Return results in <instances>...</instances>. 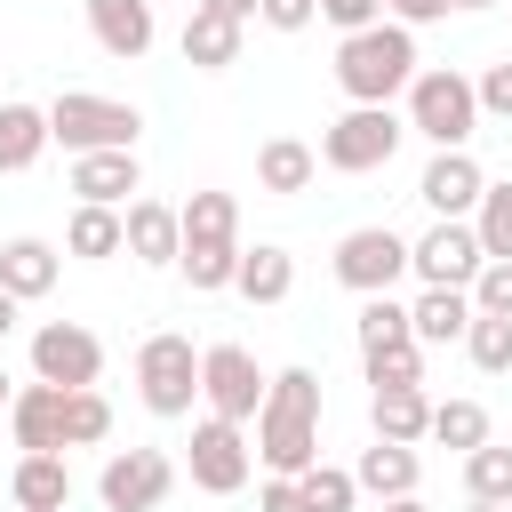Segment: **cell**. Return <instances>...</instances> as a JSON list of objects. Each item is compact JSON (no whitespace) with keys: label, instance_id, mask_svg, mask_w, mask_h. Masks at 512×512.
<instances>
[{"label":"cell","instance_id":"obj_26","mask_svg":"<svg viewBox=\"0 0 512 512\" xmlns=\"http://www.w3.org/2000/svg\"><path fill=\"white\" fill-rule=\"evenodd\" d=\"M56 136H48V104H0V176H24L40 152H48Z\"/></svg>","mask_w":512,"mask_h":512},{"label":"cell","instance_id":"obj_50","mask_svg":"<svg viewBox=\"0 0 512 512\" xmlns=\"http://www.w3.org/2000/svg\"><path fill=\"white\" fill-rule=\"evenodd\" d=\"M504 8H512V0H504Z\"/></svg>","mask_w":512,"mask_h":512},{"label":"cell","instance_id":"obj_11","mask_svg":"<svg viewBox=\"0 0 512 512\" xmlns=\"http://www.w3.org/2000/svg\"><path fill=\"white\" fill-rule=\"evenodd\" d=\"M32 376H40V384H64V392H88V384L104 376L96 328H80V320H40V328H32Z\"/></svg>","mask_w":512,"mask_h":512},{"label":"cell","instance_id":"obj_46","mask_svg":"<svg viewBox=\"0 0 512 512\" xmlns=\"http://www.w3.org/2000/svg\"><path fill=\"white\" fill-rule=\"evenodd\" d=\"M8 400H16V376H8V360H0V416H8Z\"/></svg>","mask_w":512,"mask_h":512},{"label":"cell","instance_id":"obj_30","mask_svg":"<svg viewBox=\"0 0 512 512\" xmlns=\"http://www.w3.org/2000/svg\"><path fill=\"white\" fill-rule=\"evenodd\" d=\"M464 496H472V504H504V512H512V448H496V440H488V448H472V456H464Z\"/></svg>","mask_w":512,"mask_h":512},{"label":"cell","instance_id":"obj_17","mask_svg":"<svg viewBox=\"0 0 512 512\" xmlns=\"http://www.w3.org/2000/svg\"><path fill=\"white\" fill-rule=\"evenodd\" d=\"M120 216H128V256H136V264L168 272V264L184 256V216H176L168 200H128Z\"/></svg>","mask_w":512,"mask_h":512},{"label":"cell","instance_id":"obj_27","mask_svg":"<svg viewBox=\"0 0 512 512\" xmlns=\"http://www.w3.org/2000/svg\"><path fill=\"white\" fill-rule=\"evenodd\" d=\"M248 304H288V288H296V256L280 248V240H256V248H240V280H232Z\"/></svg>","mask_w":512,"mask_h":512},{"label":"cell","instance_id":"obj_15","mask_svg":"<svg viewBox=\"0 0 512 512\" xmlns=\"http://www.w3.org/2000/svg\"><path fill=\"white\" fill-rule=\"evenodd\" d=\"M144 192V160L136 152H80L72 160V200L80 208H128Z\"/></svg>","mask_w":512,"mask_h":512},{"label":"cell","instance_id":"obj_43","mask_svg":"<svg viewBox=\"0 0 512 512\" xmlns=\"http://www.w3.org/2000/svg\"><path fill=\"white\" fill-rule=\"evenodd\" d=\"M384 16L416 32V24H440V16H448V0H384Z\"/></svg>","mask_w":512,"mask_h":512},{"label":"cell","instance_id":"obj_44","mask_svg":"<svg viewBox=\"0 0 512 512\" xmlns=\"http://www.w3.org/2000/svg\"><path fill=\"white\" fill-rule=\"evenodd\" d=\"M192 8H216V16H240V24L256 16V0H192Z\"/></svg>","mask_w":512,"mask_h":512},{"label":"cell","instance_id":"obj_33","mask_svg":"<svg viewBox=\"0 0 512 512\" xmlns=\"http://www.w3.org/2000/svg\"><path fill=\"white\" fill-rule=\"evenodd\" d=\"M64 440L72 448H96V440H112V400L88 384V392H64Z\"/></svg>","mask_w":512,"mask_h":512},{"label":"cell","instance_id":"obj_14","mask_svg":"<svg viewBox=\"0 0 512 512\" xmlns=\"http://www.w3.org/2000/svg\"><path fill=\"white\" fill-rule=\"evenodd\" d=\"M8 440L24 448V456H64L72 440H64V384H16V400H8Z\"/></svg>","mask_w":512,"mask_h":512},{"label":"cell","instance_id":"obj_48","mask_svg":"<svg viewBox=\"0 0 512 512\" xmlns=\"http://www.w3.org/2000/svg\"><path fill=\"white\" fill-rule=\"evenodd\" d=\"M448 8H496V0H448Z\"/></svg>","mask_w":512,"mask_h":512},{"label":"cell","instance_id":"obj_45","mask_svg":"<svg viewBox=\"0 0 512 512\" xmlns=\"http://www.w3.org/2000/svg\"><path fill=\"white\" fill-rule=\"evenodd\" d=\"M16 312H24V304H16V296H8V288H0V344H8V336H16Z\"/></svg>","mask_w":512,"mask_h":512},{"label":"cell","instance_id":"obj_35","mask_svg":"<svg viewBox=\"0 0 512 512\" xmlns=\"http://www.w3.org/2000/svg\"><path fill=\"white\" fill-rule=\"evenodd\" d=\"M176 272L192 280V296H216V288H232V280H240V248H184V256H176Z\"/></svg>","mask_w":512,"mask_h":512},{"label":"cell","instance_id":"obj_8","mask_svg":"<svg viewBox=\"0 0 512 512\" xmlns=\"http://www.w3.org/2000/svg\"><path fill=\"white\" fill-rule=\"evenodd\" d=\"M480 264H488V248H480V232L456 224V216H432V224L408 240V272H416L424 288H472Z\"/></svg>","mask_w":512,"mask_h":512},{"label":"cell","instance_id":"obj_24","mask_svg":"<svg viewBox=\"0 0 512 512\" xmlns=\"http://www.w3.org/2000/svg\"><path fill=\"white\" fill-rule=\"evenodd\" d=\"M64 256H80V264H112V256H128V216H120V208H80V200H72Z\"/></svg>","mask_w":512,"mask_h":512},{"label":"cell","instance_id":"obj_37","mask_svg":"<svg viewBox=\"0 0 512 512\" xmlns=\"http://www.w3.org/2000/svg\"><path fill=\"white\" fill-rule=\"evenodd\" d=\"M464 352H472V368L480 376H512V320H472V336H464Z\"/></svg>","mask_w":512,"mask_h":512},{"label":"cell","instance_id":"obj_20","mask_svg":"<svg viewBox=\"0 0 512 512\" xmlns=\"http://www.w3.org/2000/svg\"><path fill=\"white\" fill-rule=\"evenodd\" d=\"M312 176H320V152H312L304 136H264V144H256V184H264L272 200L312 192Z\"/></svg>","mask_w":512,"mask_h":512},{"label":"cell","instance_id":"obj_41","mask_svg":"<svg viewBox=\"0 0 512 512\" xmlns=\"http://www.w3.org/2000/svg\"><path fill=\"white\" fill-rule=\"evenodd\" d=\"M320 16L336 32H368V24H384V0H320Z\"/></svg>","mask_w":512,"mask_h":512},{"label":"cell","instance_id":"obj_47","mask_svg":"<svg viewBox=\"0 0 512 512\" xmlns=\"http://www.w3.org/2000/svg\"><path fill=\"white\" fill-rule=\"evenodd\" d=\"M384 512H432V504H424V496H392Z\"/></svg>","mask_w":512,"mask_h":512},{"label":"cell","instance_id":"obj_32","mask_svg":"<svg viewBox=\"0 0 512 512\" xmlns=\"http://www.w3.org/2000/svg\"><path fill=\"white\" fill-rule=\"evenodd\" d=\"M408 304L400 296H360V352H384V344H408Z\"/></svg>","mask_w":512,"mask_h":512},{"label":"cell","instance_id":"obj_6","mask_svg":"<svg viewBox=\"0 0 512 512\" xmlns=\"http://www.w3.org/2000/svg\"><path fill=\"white\" fill-rule=\"evenodd\" d=\"M136 400L152 416H168V424L192 416V400H200V352H192V336L160 328V336L136 344Z\"/></svg>","mask_w":512,"mask_h":512},{"label":"cell","instance_id":"obj_7","mask_svg":"<svg viewBox=\"0 0 512 512\" xmlns=\"http://www.w3.org/2000/svg\"><path fill=\"white\" fill-rule=\"evenodd\" d=\"M264 392H272V376L256 368L248 344H208V352H200V400H208V416H224V424H256Z\"/></svg>","mask_w":512,"mask_h":512},{"label":"cell","instance_id":"obj_39","mask_svg":"<svg viewBox=\"0 0 512 512\" xmlns=\"http://www.w3.org/2000/svg\"><path fill=\"white\" fill-rule=\"evenodd\" d=\"M472 88H480V120H512V56H504V64H488Z\"/></svg>","mask_w":512,"mask_h":512},{"label":"cell","instance_id":"obj_42","mask_svg":"<svg viewBox=\"0 0 512 512\" xmlns=\"http://www.w3.org/2000/svg\"><path fill=\"white\" fill-rule=\"evenodd\" d=\"M256 512H304V496H296V480H280V472H264V488H256Z\"/></svg>","mask_w":512,"mask_h":512},{"label":"cell","instance_id":"obj_38","mask_svg":"<svg viewBox=\"0 0 512 512\" xmlns=\"http://www.w3.org/2000/svg\"><path fill=\"white\" fill-rule=\"evenodd\" d=\"M472 312L512 320V264H480V280H472Z\"/></svg>","mask_w":512,"mask_h":512},{"label":"cell","instance_id":"obj_2","mask_svg":"<svg viewBox=\"0 0 512 512\" xmlns=\"http://www.w3.org/2000/svg\"><path fill=\"white\" fill-rule=\"evenodd\" d=\"M416 72H424V64H416V32L392 24V16L336 40V88H344L352 104H392V96H408Z\"/></svg>","mask_w":512,"mask_h":512},{"label":"cell","instance_id":"obj_3","mask_svg":"<svg viewBox=\"0 0 512 512\" xmlns=\"http://www.w3.org/2000/svg\"><path fill=\"white\" fill-rule=\"evenodd\" d=\"M472 128H480V88L464 72L432 64V72L408 80V136H424L432 152H464Z\"/></svg>","mask_w":512,"mask_h":512},{"label":"cell","instance_id":"obj_25","mask_svg":"<svg viewBox=\"0 0 512 512\" xmlns=\"http://www.w3.org/2000/svg\"><path fill=\"white\" fill-rule=\"evenodd\" d=\"M8 496H16V512H64L72 504V464L64 456H16Z\"/></svg>","mask_w":512,"mask_h":512},{"label":"cell","instance_id":"obj_12","mask_svg":"<svg viewBox=\"0 0 512 512\" xmlns=\"http://www.w3.org/2000/svg\"><path fill=\"white\" fill-rule=\"evenodd\" d=\"M248 472H256L248 432L224 424V416H200V424H192V488H200V496H240Z\"/></svg>","mask_w":512,"mask_h":512},{"label":"cell","instance_id":"obj_5","mask_svg":"<svg viewBox=\"0 0 512 512\" xmlns=\"http://www.w3.org/2000/svg\"><path fill=\"white\" fill-rule=\"evenodd\" d=\"M400 136H408V120H400L392 104H352V112H336V120L320 128V168H336V176H376V168H392Z\"/></svg>","mask_w":512,"mask_h":512},{"label":"cell","instance_id":"obj_10","mask_svg":"<svg viewBox=\"0 0 512 512\" xmlns=\"http://www.w3.org/2000/svg\"><path fill=\"white\" fill-rule=\"evenodd\" d=\"M176 488V464L160 448H112L104 472H96V504L104 512H160Z\"/></svg>","mask_w":512,"mask_h":512},{"label":"cell","instance_id":"obj_22","mask_svg":"<svg viewBox=\"0 0 512 512\" xmlns=\"http://www.w3.org/2000/svg\"><path fill=\"white\" fill-rule=\"evenodd\" d=\"M472 288H424L416 304H408V328H416V344H464L472 336Z\"/></svg>","mask_w":512,"mask_h":512},{"label":"cell","instance_id":"obj_49","mask_svg":"<svg viewBox=\"0 0 512 512\" xmlns=\"http://www.w3.org/2000/svg\"><path fill=\"white\" fill-rule=\"evenodd\" d=\"M464 512H504V504H464Z\"/></svg>","mask_w":512,"mask_h":512},{"label":"cell","instance_id":"obj_1","mask_svg":"<svg viewBox=\"0 0 512 512\" xmlns=\"http://www.w3.org/2000/svg\"><path fill=\"white\" fill-rule=\"evenodd\" d=\"M256 456L280 480H304L320 464V376L312 368H280L264 408H256Z\"/></svg>","mask_w":512,"mask_h":512},{"label":"cell","instance_id":"obj_18","mask_svg":"<svg viewBox=\"0 0 512 512\" xmlns=\"http://www.w3.org/2000/svg\"><path fill=\"white\" fill-rule=\"evenodd\" d=\"M56 272H64V256H56L40 232H16V240H0V288H8L16 304H40V296L56 288Z\"/></svg>","mask_w":512,"mask_h":512},{"label":"cell","instance_id":"obj_19","mask_svg":"<svg viewBox=\"0 0 512 512\" xmlns=\"http://www.w3.org/2000/svg\"><path fill=\"white\" fill-rule=\"evenodd\" d=\"M240 40H248V24H240V16H216V8H192L184 32H176V48H184L192 72H224V64H240Z\"/></svg>","mask_w":512,"mask_h":512},{"label":"cell","instance_id":"obj_28","mask_svg":"<svg viewBox=\"0 0 512 512\" xmlns=\"http://www.w3.org/2000/svg\"><path fill=\"white\" fill-rule=\"evenodd\" d=\"M176 216H184V248H240V200L232 192H192Z\"/></svg>","mask_w":512,"mask_h":512},{"label":"cell","instance_id":"obj_4","mask_svg":"<svg viewBox=\"0 0 512 512\" xmlns=\"http://www.w3.org/2000/svg\"><path fill=\"white\" fill-rule=\"evenodd\" d=\"M48 136L80 160V152H136V136H144V112L136 104H120V96H88V88H64L56 104H48Z\"/></svg>","mask_w":512,"mask_h":512},{"label":"cell","instance_id":"obj_36","mask_svg":"<svg viewBox=\"0 0 512 512\" xmlns=\"http://www.w3.org/2000/svg\"><path fill=\"white\" fill-rule=\"evenodd\" d=\"M368 360V392H392V384H424V344H384V352H360Z\"/></svg>","mask_w":512,"mask_h":512},{"label":"cell","instance_id":"obj_13","mask_svg":"<svg viewBox=\"0 0 512 512\" xmlns=\"http://www.w3.org/2000/svg\"><path fill=\"white\" fill-rule=\"evenodd\" d=\"M480 192H488V168H480L472 152H432L424 176H416V200H424L432 216H456V224H472Z\"/></svg>","mask_w":512,"mask_h":512},{"label":"cell","instance_id":"obj_29","mask_svg":"<svg viewBox=\"0 0 512 512\" xmlns=\"http://www.w3.org/2000/svg\"><path fill=\"white\" fill-rule=\"evenodd\" d=\"M432 440L456 448V456L488 448V408H480V400H432Z\"/></svg>","mask_w":512,"mask_h":512},{"label":"cell","instance_id":"obj_9","mask_svg":"<svg viewBox=\"0 0 512 512\" xmlns=\"http://www.w3.org/2000/svg\"><path fill=\"white\" fill-rule=\"evenodd\" d=\"M336 280H344L352 296H392V288L408 280V240H400L392 224L344 232V240H336Z\"/></svg>","mask_w":512,"mask_h":512},{"label":"cell","instance_id":"obj_21","mask_svg":"<svg viewBox=\"0 0 512 512\" xmlns=\"http://www.w3.org/2000/svg\"><path fill=\"white\" fill-rule=\"evenodd\" d=\"M352 480H360V496L392 504V496H416V480H424V456H416V448H400V440H376V448H360Z\"/></svg>","mask_w":512,"mask_h":512},{"label":"cell","instance_id":"obj_34","mask_svg":"<svg viewBox=\"0 0 512 512\" xmlns=\"http://www.w3.org/2000/svg\"><path fill=\"white\" fill-rule=\"evenodd\" d=\"M296 496H304V512H352V504H360V480H352L344 464H312V472L296 480Z\"/></svg>","mask_w":512,"mask_h":512},{"label":"cell","instance_id":"obj_16","mask_svg":"<svg viewBox=\"0 0 512 512\" xmlns=\"http://www.w3.org/2000/svg\"><path fill=\"white\" fill-rule=\"evenodd\" d=\"M88 32H96L104 56L136 64V56L160 40V16H152V0H88Z\"/></svg>","mask_w":512,"mask_h":512},{"label":"cell","instance_id":"obj_23","mask_svg":"<svg viewBox=\"0 0 512 512\" xmlns=\"http://www.w3.org/2000/svg\"><path fill=\"white\" fill-rule=\"evenodd\" d=\"M368 424H376V440H400V448L432 440V400H424V384H392V392H368Z\"/></svg>","mask_w":512,"mask_h":512},{"label":"cell","instance_id":"obj_40","mask_svg":"<svg viewBox=\"0 0 512 512\" xmlns=\"http://www.w3.org/2000/svg\"><path fill=\"white\" fill-rule=\"evenodd\" d=\"M320 16V0H256V24H272V32H304Z\"/></svg>","mask_w":512,"mask_h":512},{"label":"cell","instance_id":"obj_31","mask_svg":"<svg viewBox=\"0 0 512 512\" xmlns=\"http://www.w3.org/2000/svg\"><path fill=\"white\" fill-rule=\"evenodd\" d=\"M472 232H480L488 264H512V176H504V184L488 176V192H480V208H472Z\"/></svg>","mask_w":512,"mask_h":512}]
</instances>
